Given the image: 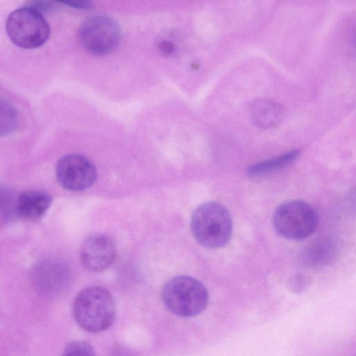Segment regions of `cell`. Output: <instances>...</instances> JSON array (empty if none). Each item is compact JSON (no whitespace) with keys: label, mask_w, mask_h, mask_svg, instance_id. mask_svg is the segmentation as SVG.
<instances>
[{"label":"cell","mask_w":356,"mask_h":356,"mask_svg":"<svg viewBox=\"0 0 356 356\" xmlns=\"http://www.w3.org/2000/svg\"><path fill=\"white\" fill-rule=\"evenodd\" d=\"M72 312L80 327L88 332L97 333L112 325L116 308L114 298L106 289L91 286L76 296Z\"/></svg>","instance_id":"obj_1"},{"label":"cell","mask_w":356,"mask_h":356,"mask_svg":"<svg viewBox=\"0 0 356 356\" xmlns=\"http://www.w3.org/2000/svg\"><path fill=\"white\" fill-rule=\"evenodd\" d=\"M196 241L208 248L226 245L232 236V220L229 211L217 202H207L193 212L191 222Z\"/></svg>","instance_id":"obj_2"},{"label":"cell","mask_w":356,"mask_h":356,"mask_svg":"<svg viewBox=\"0 0 356 356\" xmlns=\"http://www.w3.org/2000/svg\"><path fill=\"white\" fill-rule=\"evenodd\" d=\"M161 298L174 314L191 317L201 314L208 303V292L204 284L194 277L179 275L163 285Z\"/></svg>","instance_id":"obj_3"},{"label":"cell","mask_w":356,"mask_h":356,"mask_svg":"<svg viewBox=\"0 0 356 356\" xmlns=\"http://www.w3.org/2000/svg\"><path fill=\"white\" fill-rule=\"evenodd\" d=\"M6 29L14 44L28 49L40 47L50 35V27L42 15L29 6L17 8L10 13Z\"/></svg>","instance_id":"obj_4"},{"label":"cell","mask_w":356,"mask_h":356,"mask_svg":"<svg viewBox=\"0 0 356 356\" xmlns=\"http://www.w3.org/2000/svg\"><path fill=\"white\" fill-rule=\"evenodd\" d=\"M318 216L308 203L300 200L286 202L275 210L273 222L282 236L293 240L304 239L312 234L318 226Z\"/></svg>","instance_id":"obj_5"},{"label":"cell","mask_w":356,"mask_h":356,"mask_svg":"<svg viewBox=\"0 0 356 356\" xmlns=\"http://www.w3.org/2000/svg\"><path fill=\"white\" fill-rule=\"evenodd\" d=\"M120 29L111 17L95 15L80 26L78 38L81 45L88 52L102 55L114 50L120 40Z\"/></svg>","instance_id":"obj_6"},{"label":"cell","mask_w":356,"mask_h":356,"mask_svg":"<svg viewBox=\"0 0 356 356\" xmlns=\"http://www.w3.org/2000/svg\"><path fill=\"white\" fill-rule=\"evenodd\" d=\"M58 183L65 189L81 191L92 186L97 179V170L86 157L70 154L61 157L56 167Z\"/></svg>","instance_id":"obj_7"},{"label":"cell","mask_w":356,"mask_h":356,"mask_svg":"<svg viewBox=\"0 0 356 356\" xmlns=\"http://www.w3.org/2000/svg\"><path fill=\"white\" fill-rule=\"evenodd\" d=\"M68 270L62 262L55 259H44L36 264L31 273L33 289L40 295L54 297L65 287Z\"/></svg>","instance_id":"obj_8"},{"label":"cell","mask_w":356,"mask_h":356,"mask_svg":"<svg viewBox=\"0 0 356 356\" xmlns=\"http://www.w3.org/2000/svg\"><path fill=\"white\" fill-rule=\"evenodd\" d=\"M117 248L113 241L102 234L88 237L82 244L80 259L87 270L98 273L108 268L115 261Z\"/></svg>","instance_id":"obj_9"},{"label":"cell","mask_w":356,"mask_h":356,"mask_svg":"<svg viewBox=\"0 0 356 356\" xmlns=\"http://www.w3.org/2000/svg\"><path fill=\"white\" fill-rule=\"evenodd\" d=\"M52 197L47 192L29 189L19 194L17 211L19 217L32 222L40 220L51 206Z\"/></svg>","instance_id":"obj_10"},{"label":"cell","mask_w":356,"mask_h":356,"mask_svg":"<svg viewBox=\"0 0 356 356\" xmlns=\"http://www.w3.org/2000/svg\"><path fill=\"white\" fill-rule=\"evenodd\" d=\"M252 122L261 129H271L278 126L286 115L280 104L268 99H257L250 106Z\"/></svg>","instance_id":"obj_11"},{"label":"cell","mask_w":356,"mask_h":356,"mask_svg":"<svg viewBox=\"0 0 356 356\" xmlns=\"http://www.w3.org/2000/svg\"><path fill=\"white\" fill-rule=\"evenodd\" d=\"M337 254V245L330 239H322L307 246L300 254V261L307 268H316L332 261Z\"/></svg>","instance_id":"obj_12"},{"label":"cell","mask_w":356,"mask_h":356,"mask_svg":"<svg viewBox=\"0 0 356 356\" xmlns=\"http://www.w3.org/2000/svg\"><path fill=\"white\" fill-rule=\"evenodd\" d=\"M299 154V150L293 149L279 156L254 163L248 167L246 174L250 177H257L277 172L293 163Z\"/></svg>","instance_id":"obj_13"},{"label":"cell","mask_w":356,"mask_h":356,"mask_svg":"<svg viewBox=\"0 0 356 356\" xmlns=\"http://www.w3.org/2000/svg\"><path fill=\"white\" fill-rule=\"evenodd\" d=\"M19 118L14 106L0 97V137L14 133L19 126Z\"/></svg>","instance_id":"obj_14"},{"label":"cell","mask_w":356,"mask_h":356,"mask_svg":"<svg viewBox=\"0 0 356 356\" xmlns=\"http://www.w3.org/2000/svg\"><path fill=\"white\" fill-rule=\"evenodd\" d=\"M18 197L12 189L0 188V222H10L19 217Z\"/></svg>","instance_id":"obj_15"},{"label":"cell","mask_w":356,"mask_h":356,"mask_svg":"<svg viewBox=\"0 0 356 356\" xmlns=\"http://www.w3.org/2000/svg\"><path fill=\"white\" fill-rule=\"evenodd\" d=\"M61 356H96L93 346L86 341H74L65 348Z\"/></svg>","instance_id":"obj_16"},{"label":"cell","mask_w":356,"mask_h":356,"mask_svg":"<svg viewBox=\"0 0 356 356\" xmlns=\"http://www.w3.org/2000/svg\"><path fill=\"white\" fill-rule=\"evenodd\" d=\"M26 6L33 8L42 14V12H50L56 10L58 5L54 1H34L29 2Z\"/></svg>","instance_id":"obj_17"},{"label":"cell","mask_w":356,"mask_h":356,"mask_svg":"<svg viewBox=\"0 0 356 356\" xmlns=\"http://www.w3.org/2000/svg\"><path fill=\"white\" fill-rule=\"evenodd\" d=\"M307 286V280L302 277L298 276L293 279L290 283V288L296 293H301Z\"/></svg>","instance_id":"obj_18"},{"label":"cell","mask_w":356,"mask_h":356,"mask_svg":"<svg viewBox=\"0 0 356 356\" xmlns=\"http://www.w3.org/2000/svg\"><path fill=\"white\" fill-rule=\"evenodd\" d=\"M69 6L77 8H88L91 7V3L88 1L82 0H70L62 2Z\"/></svg>","instance_id":"obj_19"},{"label":"cell","mask_w":356,"mask_h":356,"mask_svg":"<svg viewBox=\"0 0 356 356\" xmlns=\"http://www.w3.org/2000/svg\"><path fill=\"white\" fill-rule=\"evenodd\" d=\"M159 47L161 51L166 54H169L173 51V45L168 41H161L159 43Z\"/></svg>","instance_id":"obj_20"}]
</instances>
